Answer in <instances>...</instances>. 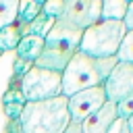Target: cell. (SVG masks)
Wrapping results in <instances>:
<instances>
[{"label":"cell","instance_id":"1","mask_svg":"<svg viewBox=\"0 0 133 133\" xmlns=\"http://www.w3.org/2000/svg\"><path fill=\"white\" fill-rule=\"evenodd\" d=\"M23 133H62L69 123V98L56 96L39 102H25L21 112Z\"/></svg>","mask_w":133,"mask_h":133},{"label":"cell","instance_id":"2","mask_svg":"<svg viewBox=\"0 0 133 133\" xmlns=\"http://www.w3.org/2000/svg\"><path fill=\"white\" fill-rule=\"evenodd\" d=\"M81 29L64 23L62 19H56L52 31L44 37V48L42 54L37 56V60L33 62L39 69H48V71H56L62 73L64 66L69 64V60L75 56V52L79 50L81 44Z\"/></svg>","mask_w":133,"mask_h":133},{"label":"cell","instance_id":"3","mask_svg":"<svg viewBox=\"0 0 133 133\" xmlns=\"http://www.w3.org/2000/svg\"><path fill=\"white\" fill-rule=\"evenodd\" d=\"M125 33H127V27H125L123 21L100 19L98 23H94L91 27H87L81 33L79 50L89 54V56H94V58L116 56L118 46H121Z\"/></svg>","mask_w":133,"mask_h":133},{"label":"cell","instance_id":"4","mask_svg":"<svg viewBox=\"0 0 133 133\" xmlns=\"http://www.w3.org/2000/svg\"><path fill=\"white\" fill-rule=\"evenodd\" d=\"M60 77H62V96H66V98L77 91L102 85L98 66H96V58L81 50L75 52V56L69 60L64 71L60 73Z\"/></svg>","mask_w":133,"mask_h":133},{"label":"cell","instance_id":"5","mask_svg":"<svg viewBox=\"0 0 133 133\" xmlns=\"http://www.w3.org/2000/svg\"><path fill=\"white\" fill-rule=\"evenodd\" d=\"M19 89L25 102H39L62 96V77L56 71L31 66L19 81Z\"/></svg>","mask_w":133,"mask_h":133},{"label":"cell","instance_id":"6","mask_svg":"<svg viewBox=\"0 0 133 133\" xmlns=\"http://www.w3.org/2000/svg\"><path fill=\"white\" fill-rule=\"evenodd\" d=\"M64 23L85 31L102 19V0H64Z\"/></svg>","mask_w":133,"mask_h":133},{"label":"cell","instance_id":"7","mask_svg":"<svg viewBox=\"0 0 133 133\" xmlns=\"http://www.w3.org/2000/svg\"><path fill=\"white\" fill-rule=\"evenodd\" d=\"M106 102L108 100H106V91H104L102 85H96V87H89V89H83V91H77V94L69 96V114H71V121L83 123L98 108H102Z\"/></svg>","mask_w":133,"mask_h":133},{"label":"cell","instance_id":"8","mask_svg":"<svg viewBox=\"0 0 133 133\" xmlns=\"http://www.w3.org/2000/svg\"><path fill=\"white\" fill-rule=\"evenodd\" d=\"M104 91H106V100L110 102H121L127 94L133 91V62H123L118 60L116 66L112 69V73L108 75V79L102 83Z\"/></svg>","mask_w":133,"mask_h":133},{"label":"cell","instance_id":"9","mask_svg":"<svg viewBox=\"0 0 133 133\" xmlns=\"http://www.w3.org/2000/svg\"><path fill=\"white\" fill-rule=\"evenodd\" d=\"M116 116H118L116 104L108 100L102 108H98L91 116H87L81 123V129H83V133H108V129L116 121Z\"/></svg>","mask_w":133,"mask_h":133},{"label":"cell","instance_id":"10","mask_svg":"<svg viewBox=\"0 0 133 133\" xmlns=\"http://www.w3.org/2000/svg\"><path fill=\"white\" fill-rule=\"evenodd\" d=\"M42 48H44V37L27 33V35L21 37V42L17 46V56L27 60V62H35L37 56L42 54Z\"/></svg>","mask_w":133,"mask_h":133},{"label":"cell","instance_id":"11","mask_svg":"<svg viewBox=\"0 0 133 133\" xmlns=\"http://www.w3.org/2000/svg\"><path fill=\"white\" fill-rule=\"evenodd\" d=\"M129 8V0H102V19L123 21Z\"/></svg>","mask_w":133,"mask_h":133},{"label":"cell","instance_id":"12","mask_svg":"<svg viewBox=\"0 0 133 133\" xmlns=\"http://www.w3.org/2000/svg\"><path fill=\"white\" fill-rule=\"evenodd\" d=\"M21 37H23V33L19 31V27H17L15 23L8 25V27H2V29H0V50H2V52H6V50H17Z\"/></svg>","mask_w":133,"mask_h":133},{"label":"cell","instance_id":"13","mask_svg":"<svg viewBox=\"0 0 133 133\" xmlns=\"http://www.w3.org/2000/svg\"><path fill=\"white\" fill-rule=\"evenodd\" d=\"M42 12V4L35 0H19V12H17V23L29 25L37 15Z\"/></svg>","mask_w":133,"mask_h":133},{"label":"cell","instance_id":"14","mask_svg":"<svg viewBox=\"0 0 133 133\" xmlns=\"http://www.w3.org/2000/svg\"><path fill=\"white\" fill-rule=\"evenodd\" d=\"M54 23H56V19H52V17H48V15H44V12H39V15H37L29 25H27V31H29L31 35L46 37V35L52 31Z\"/></svg>","mask_w":133,"mask_h":133},{"label":"cell","instance_id":"15","mask_svg":"<svg viewBox=\"0 0 133 133\" xmlns=\"http://www.w3.org/2000/svg\"><path fill=\"white\" fill-rule=\"evenodd\" d=\"M19 0H0V29L17 23Z\"/></svg>","mask_w":133,"mask_h":133},{"label":"cell","instance_id":"16","mask_svg":"<svg viewBox=\"0 0 133 133\" xmlns=\"http://www.w3.org/2000/svg\"><path fill=\"white\" fill-rule=\"evenodd\" d=\"M116 58L123 60V62H133V29H127V33H125V37L118 46Z\"/></svg>","mask_w":133,"mask_h":133},{"label":"cell","instance_id":"17","mask_svg":"<svg viewBox=\"0 0 133 133\" xmlns=\"http://www.w3.org/2000/svg\"><path fill=\"white\" fill-rule=\"evenodd\" d=\"M118 58L116 56H102V58H96V66H98V75H100V81L104 83L108 79V75L112 73V69L116 66Z\"/></svg>","mask_w":133,"mask_h":133},{"label":"cell","instance_id":"18","mask_svg":"<svg viewBox=\"0 0 133 133\" xmlns=\"http://www.w3.org/2000/svg\"><path fill=\"white\" fill-rule=\"evenodd\" d=\"M42 12L52 19H60L64 12V0H46L42 4Z\"/></svg>","mask_w":133,"mask_h":133},{"label":"cell","instance_id":"19","mask_svg":"<svg viewBox=\"0 0 133 133\" xmlns=\"http://www.w3.org/2000/svg\"><path fill=\"white\" fill-rule=\"evenodd\" d=\"M116 112H118V116H123V118L133 116V91L127 94L121 102H116Z\"/></svg>","mask_w":133,"mask_h":133},{"label":"cell","instance_id":"20","mask_svg":"<svg viewBox=\"0 0 133 133\" xmlns=\"http://www.w3.org/2000/svg\"><path fill=\"white\" fill-rule=\"evenodd\" d=\"M23 106H25V104H21V102H8V104H4V112H6L8 121H17V118H21Z\"/></svg>","mask_w":133,"mask_h":133},{"label":"cell","instance_id":"21","mask_svg":"<svg viewBox=\"0 0 133 133\" xmlns=\"http://www.w3.org/2000/svg\"><path fill=\"white\" fill-rule=\"evenodd\" d=\"M108 133H131V129H129V123H127V118H123V116H116V121H114V123L110 125Z\"/></svg>","mask_w":133,"mask_h":133},{"label":"cell","instance_id":"22","mask_svg":"<svg viewBox=\"0 0 133 133\" xmlns=\"http://www.w3.org/2000/svg\"><path fill=\"white\" fill-rule=\"evenodd\" d=\"M31 66H33V62H27V60H23V58H19V56H17V62H15V77H17V79H21V77L31 69Z\"/></svg>","mask_w":133,"mask_h":133},{"label":"cell","instance_id":"23","mask_svg":"<svg viewBox=\"0 0 133 133\" xmlns=\"http://www.w3.org/2000/svg\"><path fill=\"white\" fill-rule=\"evenodd\" d=\"M123 23H125V27H127V29H133V0L129 2V8H127V15H125Z\"/></svg>","mask_w":133,"mask_h":133},{"label":"cell","instance_id":"24","mask_svg":"<svg viewBox=\"0 0 133 133\" xmlns=\"http://www.w3.org/2000/svg\"><path fill=\"white\" fill-rule=\"evenodd\" d=\"M10 127H6V133H23V127H21V121H8Z\"/></svg>","mask_w":133,"mask_h":133},{"label":"cell","instance_id":"25","mask_svg":"<svg viewBox=\"0 0 133 133\" xmlns=\"http://www.w3.org/2000/svg\"><path fill=\"white\" fill-rule=\"evenodd\" d=\"M62 133H83V129H81V123H75V121H71V123H69V127H66Z\"/></svg>","mask_w":133,"mask_h":133},{"label":"cell","instance_id":"26","mask_svg":"<svg viewBox=\"0 0 133 133\" xmlns=\"http://www.w3.org/2000/svg\"><path fill=\"white\" fill-rule=\"evenodd\" d=\"M35 2H37V4H44V2H46V0H35Z\"/></svg>","mask_w":133,"mask_h":133},{"label":"cell","instance_id":"27","mask_svg":"<svg viewBox=\"0 0 133 133\" xmlns=\"http://www.w3.org/2000/svg\"><path fill=\"white\" fill-rule=\"evenodd\" d=\"M0 56H2V50H0Z\"/></svg>","mask_w":133,"mask_h":133},{"label":"cell","instance_id":"28","mask_svg":"<svg viewBox=\"0 0 133 133\" xmlns=\"http://www.w3.org/2000/svg\"><path fill=\"white\" fill-rule=\"evenodd\" d=\"M129 2H131V0H129Z\"/></svg>","mask_w":133,"mask_h":133}]
</instances>
